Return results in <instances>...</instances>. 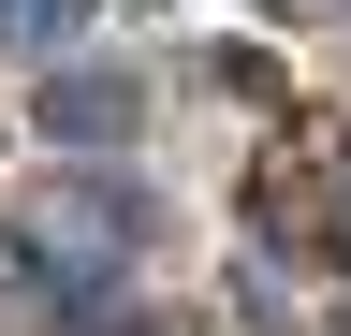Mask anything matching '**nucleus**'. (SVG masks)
Segmentation results:
<instances>
[{
    "label": "nucleus",
    "instance_id": "nucleus-1",
    "mask_svg": "<svg viewBox=\"0 0 351 336\" xmlns=\"http://www.w3.org/2000/svg\"><path fill=\"white\" fill-rule=\"evenodd\" d=\"M249 234L351 278V132H337V117H293V132L249 161Z\"/></svg>",
    "mask_w": 351,
    "mask_h": 336
},
{
    "label": "nucleus",
    "instance_id": "nucleus-2",
    "mask_svg": "<svg viewBox=\"0 0 351 336\" xmlns=\"http://www.w3.org/2000/svg\"><path fill=\"white\" fill-rule=\"evenodd\" d=\"M132 248H147V190L132 176H73V190H44V220H29V278L59 292V307H117Z\"/></svg>",
    "mask_w": 351,
    "mask_h": 336
},
{
    "label": "nucleus",
    "instance_id": "nucleus-3",
    "mask_svg": "<svg viewBox=\"0 0 351 336\" xmlns=\"http://www.w3.org/2000/svg\"><path fill=\"white\" fill-rule=\"evenodd\" d=\"M117 117H132L117 73H59V88H44V132H59V146H117Z\"/></svg>",
    "mask_w": 351,
    "mask_h": 336
},
{
    "label": "nucleus",
    "instance_id": "nucleus-4",
    "mask_svg": "<svg viewBox=\"0 0 351 336\" xmlns=\"http://www.w3.org/2000/svg\"><path fill=\"white\" fill-rule=\"evenodd\" d=\"M0 29H15V44H73V29H88V0H0Z\"/></svg>",
    "mask_w": 351,
    "mask_h": 336
},
{
    "label": "nucleus",
    "instance_id": "nucleus-5",
    "mask_svg": "<svg viewBox=\"0 0 351 336\" xmlns=\"http://www.w3.org/2000/svg\"><path fill=\"white\" fill-rule=\"evenodd\" d=\"M88 336H161V322H132V307H88Z\"/></svg>",
    "mask_w": 351,
    "mask_h": 336
}]
</instances>
